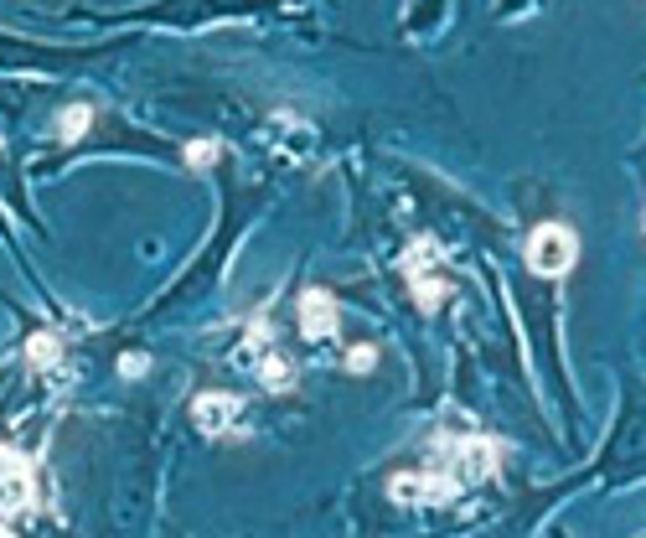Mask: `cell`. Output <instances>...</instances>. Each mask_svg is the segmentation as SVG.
I'll return each instance as SVG.
<instances>
[{"mask_svg": "<svg viewBox=\"0 0 646 538\" xmlns=\"http://www.w3.org/2000/svg\"><path fill=\"white\" fill-rule=\"evenodd\" d=\"M388 497L393 502H409V507H440V502L460 497V487L450 482L440 466H419V471H398L393 482H388Z\"/></svg>", "mask_w": 646, "mask_h": 538, "instance_id": "277c9868", "label": "cell"}, {"mask_svg": "<svg viewBox=\"0 0 646 538\" xmlns=\"http://www.w3.org/2000/svg\"><path fill=\"white\" fill-rule=\"evenodd\" d=\"M440 249L429 244V238H414L409 244V254L398 259V269H404V280H409V290H414V301H419V311H440L445 301H450V285L440 280Z\"/></svg>", "mask_w": 646, "mask_h": 538, "instance_id": "3957f363", "label": "cell"}, {"mask_svg": "<svg viewBox=\"0 0 646 538\" xmlns=\"http://www.w3.org/2000/svg\"><path fill=\"white\" fill-rule=\"evenodd\" d=\"M88 119H94V109H88V104H68V109H63V119H57V140L73 145V140L88 130Z\"/></svg>", "mask_w": 646, "mask_h": 538, "instance_id": "30bf717a", "label": "cell"}, {"mask_svg": "<svg viewBox=\"0 0 646 538\" xmlns=\"http://www.w3.org/2000/svg\"><path fill=\"white\" fill-rule=\"evenodd\" d=\"M336 326H342V316H336V295L326 285L300 290V332H305V342L336 337Z\"/></svg>", "mask_w": 646, "mask_h": 538, "instance_id": "8992f818", "label": "cell"}, {"mask_svg": "<svg viewBox=\"0 0 646 538\" xmlns=\"http://www.w3.org/2000/svg\"><path fill=\"white\" fill-rule=\"evenodd\" d=\"M150 368V357L145 352H125V357H119V373H125V378H140Z\"/></svg>", "mask_w": 646, "mask_h": 538, "instance_id": "4fadbf2b", "label": "cell"}, {"mask_svg": "<svg viewBox=\"0 0 646 538\" xmlns=\"http://www.w3.org/2000/svg\"><path fill=\"white\" fill-rule=\"evenodd\" d=\"M37 507V471L21 451L0 445V513H32Z\"/></svg>", "mask_w": 646, "mask_h": 538, "instance_id": "5b68a950", "label": "cell"}, {"mask_svg": "<svg viewBox=\"0 0 646 538\" xmlns=\"http://www.w3.org/2000/svg\"><path fill=\"white\" fill-rule=\"evenodd\" d=\"M373 368H378V347L373 342H357L347 352V373H373Z\"/></svg>", "mask_w": 646, "mask_h": 538, "instance_id": "8fae6325", "label": "cell"}, {"mask_svg": "<svg viewBox=\"0 0 646 538\" xmlns=\"http://www.w3.org/2000/svg\"><path fill=\"white\" fill-rule=\"evenodd\" d=\"M429 466H440L450 482L466 492L471 482H486L491 471H497L502 461V445L491 440V435H455V430H440L435 440H429Z\"/></svg>", "mask_w": 646, "mask_h": 538, "instance_id": "6da1fadb", "label": "cell"}, {"mask_svg": "<svg viewBox=\"0 0 646 538\" xmlns=\"http://www.w3.org/2000/svg\"><path fill=\"white\" fill-rule=\"evenodd\" d=\"M243 363L254 368V378L264 383V394H290V388H295V363L274 342L264 352H243Z\"/></svg>", "mask_w": 646, "mask_h": 538, "instance_id": "52a82bcc", "label": "cell"}, {"mask_svg": "<svg viewBox=\"0 0 646 538\" xmlns=\"http://www.w3.org/2000/svg\"><path fill=\"white\" fill-rule=\"evenodd\" d=\"M218 156H223V145H218V140H192V145H187V166H197V171H202V166H212Z\"/></svg>", "mask_w": 646, "mask_h": 538, "instance_id": "7c38bea8", "label": "cell"}, {"mask_svg": "<svg viewBox=\"0 0 646 538\" xmlns=\"http://www.w3.org/2000/svg\"><path fill=\"white\" fill-rule=\"evenodd\" d=\"M238 394H197V404H192V420H197V430L202 435H233V425H238Z\"/></svg>", "mask_w": 646, "mask_h": 538, "instance_id": "ba28073f", "label": "cell"}, {"mask_svg": "<svg viewBox=\"0 0 646 538\" xmlns=\"http://www.w3.org/2000/svg\"><path fill=\"white\" fill-rule=\"evenodd\" d=\"M579 259V238L569 223H538L528 233V264H533V275L543 280H564L569 269Z\"/></svg>", "mask_w": 646, "mask_h": 538, "instance_id": "7a4b0ae2", "label": "cell"}, {"mask_svg": "<svg viewBox=\"0 0 646 538\" xmlns=\"http://www.w3.org/2000/svg\"><path fill=\"white\" fill-rule=\"evenodd\" d=\"M26 363L32 368H57L63 363V342H57L52 332H37L32 342H26Z\"/></svg>", "mask_w": 646, "mask_h": 538, "instance_id": "9c48e42d", "label": "cell"}]
</instances>
